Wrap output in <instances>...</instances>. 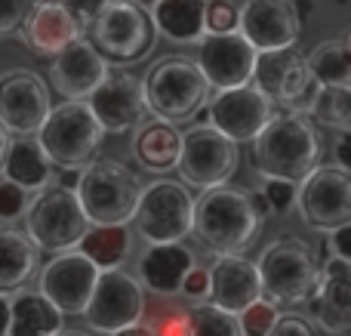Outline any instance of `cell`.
<instances>
[{
  "instance_id": "31",
  "label": "cell",
  "mask_w": 351,
  "mask_h": 336,
  "mask_svg": "<svg viewBox=\"0 0 351 336\" xmlns=\"http://www.w3.org/2000/svg\"><path fill=\"white\" fill-rule=\"evenodd\" d=\"M317 90H321V86L315 84V77H311L308 68H305V56H299V59L290 65V71H287L274 105H280L284 111H293V115H308Z\"/></svg>"
},
{
  "instance_id": "18",
  "label": "cell",
  "mask_w": 351,
  "mask_h": 336,
  "mask_svg": "<svg viewBox=\"0 0 351 336\" xmlns=\"http://www.w3.org/2000/svg\"><path fill=\"white\" fill-rule=\"evenodd\" d=\"M86 108L105 133H130L145 117L139 80L127 71H108V77L90 93Z\"/></svg>"
},
{
  "instance_id": "21",
  "label": "cell",
  "mask_w": 351,
  "mask_h": 336,
  "mask_svg": "<svg viewBox=\"0 0 351 336\" xmlns=\"http://www.w3.org/2000/svg\"><path fill=\"white\" fill-rule=\"evenodd\" d=\"M206 275H210V296H206V302H213L222 312L241 315L250 302L262 300V287H259V275H256L253 259L219 256L206 269Z\"/></svg>"
},
{
  "instance_id": "27",
  "label": "cell",
  "mask_w": 351,
  "mask_h": 336,
  "mask_svg": "<svg viewBox=\"0 0 351 336\" xmlns=\"http://www.w3.org/2000/svg\"><path fill=\"white\" fill-rule=\"evenodd\" d=\"M62 327V315L37 290H16L10 300V327L6 336H56Z\"/></svg>"
},
{
  "instance_id": "51",
  "label": "cell",
  "mask_w": 351,
  "mask_h": 336,
  "mask_svg": "<svg viewBox=\"0 0 351 336\" xmlns=\"http://www.w3.org/2000/svg\"><path fill=\"white\" fill-rule=\"evenodd\" d=\"M123 3H136V6H142V10H148L154 0H123Z\"/></svg>"
},
{
  "instance_id": "23",
  "label": "cell",
  "mask_w": 351,
  "mask_h": 336,
  "mask_svg": "<svg viewBox=\"0 0 351 336\" xmlns=\"http://www.w3.org/2000/svg\"><path fill=\"white\" fill-rule=\"evenodd\" d=\"M53 173L56 167L49 164V158L43 154L40 142L34 136H12L10 148L3 154V164H0V179L25 189L28 195H37L47 185H53Z\"/></svg>"
},
{
  "instance_id": "1",
  "label": "cell",
  "mask_w": 351,
  "mask_h": 336,
  "mask_svg": "<svg viewBox=\"0 0 351 336\" xmlns=\"http://www.w3.org/2000/svg\"><path fill=\"white\" fill-rule=\"evenodd\" d=\"M262 219L250 204V191L234 185L200 191L191 213V235L216 256H243L256 244Z\"/></svg>"
},
{
  "instance_id": "49",
  "label": "cell",
  "mask_w": 351,
  "mask_h": 336,
  "mask_svg": "<svg viewBox=\"0 0 351 336\" xmlns=\"http://www.w3.org/2000/svg\"><path fill=\"white\" fill-rule=\"evenodd\" d=\"M111 336H152V331H148V324H130V327H123V331H117V333H111Z\"/></svg>"
},
{
  "instance_id": "14",
  "label": "cell",
  "mask_w": 351,
  "mask_h": 336,
  "mask_svg": "<svg viewBox=\"0 0 351 336\" xmlns=\"http://www.w3.org/2000/svg\"><path fill=\"white\" fill-rule=\"evenodd\" d=\"M274 105L271 99H265L253 84L234 86V90L213 93L206 102V121L213 130H219L222 136H228L231 142H247L256 139L262 127L271 121Z\"/></svg>"
},
{
  "instance_id": "2",
  "label": "cell",
  "mask_w": 351,
  "mask_h": 336,
  "mask_svg": "<svg viewBox=\"0 0 351 336\" xmlns=\"http://www.w3.org/2000/svg\"><path fill=\"white\" fill-rule=\"evenodd\" d=\"M321 160V139L305 115L274 111L253 139V170L262 179L299 185Z\"/></svg>"
},
{
  "instance_id": "44",
  "label": "cell",
  "mask_w": 351,
  "mask_h": 336,
  "mask_svg": "<svg viewBox=\"0 0 351 336\" xmlns=\"http://www.w3.org/2000/svg\"><path fill=\"white\" fill-rule=\"evenodd\" d=\"M348 241H351V226H339L330 232V244H327V253L339 263H348L351 265V250H348Z\"/></svg>"
},
{
  "instance_id": "19",
  "label": "cell",
  "mask_w": 351,
  "mask_h": 336,
  "mask_svg": "<svg viewBox=\"0 0 351 336\" xmlns=\"http://www.w3.org/2000/svg\"><path fill=\"white\" fill-rule=\"evenodd\" d=\"M111 65L102 59L90 37H77L49 62V80L68 102H86L90 93L108 77Z\"/></svg>"
},
{
  "instance_id": "43",
  "label": "cell",
  "mask_w": 351,
  "mask_h": 336,
  "mask_svg": "<svg viewBox=\"0 0 351 336\" xmlns=\"http://www.w3.org/2000/svg\"><path fill=\"white\" fill-rule=\"evenodd\" d=\"M268 336H321V333H317L305 318H299V315H284V318L274 321V327Z\"/></svg>"
},
{
  "instance_id": "33",
  "label": "cell",
  "mask_w": 351,
  "mask_h": 336,
  "mask_svg": "<svg viewBox=\"0 0 351 336\" xmlns=\"http://www.w3.org/2000/svg\"><path fill=\"white\" fill-rule=\"evenodd\" d=\"M299 56H302V53H293V49L259 53V56H256V68H253V80H250V84H253L265 99H271V105H274L280 84H284L287 71H290V65L299 59Z\"/></svg>"
},
{
  "instance_id": "4",
  "label": "cell",
  "mask_w": 351,
  "mask_h": 336,
  "mask_svg": "<svg viewBox=\"0 0 351 336\" xmlns=\"http://www.w3.org/2000/svg\"><path fill=\"white\" fill-rule=\"evenodd\" d=\"M139 191L142 185L130 167L96 158L80 170L74 197L90 226H127L136 213Z\"/></svg>"
},
{
  "instance_id": "16",
  "label": "cell",
  "mask_w": 351,
  "mask_h": 336,
  "mask_svg": "<svg viewBox=\"0 0 351 336\" xmlns=\"http://www.w3.org/2000/svg\"><path fill=\"white\" fill-rule=\"evenodd\" d=\"M237 34L256 53L293 49L299 37V16L290 0H243L237 10Z\"/></svg>"
},
{
  "instance_id": "40",
  "label": "cell",
  "mask_w": 351,
  "mask_h": 336,
  "mask_svg": "<svg viewBox=\"0 0 351 336\" xmlns=\"http://www.w3.org/2000/svg\"><path fill=\"white\" fill-rule=\"evenodd\" d=\"M31 6H34V0H0V37L16 34L19 25L31 12Z\"/></svg>"
},
{
  "instance_id": "47",
  "label": "cell",
  "mask_w": 351,
  "mask_h": 336,
  "mask_svg": "<svg viewBox=\"0 0 351 336\" xmlns=\"http://www.w3.org/2000/svg\"><path fill=\"white\" fill-rule=\"evenodd\" d=\"M250 204H253V210H256V216H259L262 222L268 219V216H271V210H268V204H265V197L259 195V191H253V195H250Z\"/></svg>"
},
{
  "instance_id": "50",
  "label": "cell",
  "mask_w": 351,
  "mask_h": 336,
  "mask_svg": "<svg viewBox=\"0 0 351 336\" xmlns=\"http://www.w3.org/2000/svg\"><path fill=\"white\" fill-rule=\"evenodd\" d=\"M10 139H12V136L6 133V127L0 123V164H3V154H6V148H10Z\"/></svg>"
},
{
  "instance_id": "29",
  "label": "cell",
  "mask_w": 351,
  "mask_h": 336,
  "mask_svg": "<svg viewBox=\"0 0 351 336\" xmlns=\"http://www.w3.org/2000/svg\"><path fill=\"white\" fill-rule=\"evenodd\" d=\"M74 250L86 256L99 272L121 269L133 250V235L127 226H90Z\"/></svg>"
},
{
  "instance_id": "35",
  "label": "cell",
  "mask_w": 351,
  "mask_h": 336,
  "mask_svg": "<svg viewBox=\"0 0 351 336\" xmlns=\"http://www.w3.org/2000/svg\"><path fill=\"white\" fill-rule=\"evenodd\" d=\"M278 318V306H271L268 300H256L237 315V324H241L243 336H268Z\"/></svg>"
},
{
  "instance_id": "28",
  "label": "cell",
  "mask_w": 351,
  "mask_h": 336,
  "mask_svg": "<svg viewBox=\"0 0 351 336\" xmlns=\"http://www.w3.org/2000/svg\"><path fill=\"white\" fill-rule=\"evenodd\" d=\"M179 152H182V133L173 123H164V121H152L148 127H142L139 136L133 139L136 160L152 173L176 170Z\"/></svg>"
},
{
  "instance_id": "42",
  "label": "cell",
  "mask_w": 351,
  "mask_h": 336,
  "mask_svg": "<svg viewBox=\"0 0 351 336\" xmlns=\"http://www.w3.org/2000/svg\"><path fill=\"white\" fill-rule=\"evenodd\" d=\"M179 293H182V296H188V300L206 302V296H210V275H206L204 265H191V272H188V275L182 278Z\"/></svg>"
},
{
  "instance_id": "46",
  "label": "cell",
  "mask_w": 351,
  "mask_h": 336,
  "mask_svg": "<svg viewBox=\"0 0 351 336\" xmlns=\"http://www.w3.org/2000/svg\"><path fill=\"white\" fill-rule=\"evenodd\" d=\"M336 167H339V170H348V167H351L348 133H339V139H336Z\"/></svg>"
},
{
  "instance_id": "32",
  "label": "cell",
  "mask_w": 351,
  "mask_h": 336,
  "mask_svg": "<svg viewBox=\"0 0 351 336\" xmlns=\"http://www.w3.org/2000/svg\"><path fill=\"white\" fill-rule=\"evenodd\" d=\"M308 115L315 117L321 127H330L336 133H348L351 130V93L348 86H321L311 102Z\"/></svg>"
},
{
  "instance_id": "11",
  "label": "cell",
  "mask_w": 351,
  "mask_h": 336,
  "mask_svg": "<svg viewBox=\"0 0 351 336\" xmlns=\"http://www.w3.org/2000/svg\"><path fill=\"white\" fill-rule=\"evenodd\" d=\"M296 207L302 222L315 232L351 226V173L336 164L315 167L296 185Z\"/></svg>"
},
{
  "instance_id": "36",
  "label": "cell",
  "mask_w": 351,
  "mask_h": 336,
  "mask_svg": "<svg viewBox=\"0 0 351 336\" xmlns=\"http://www.w3.org/2000/svg\"><path fill=\"white\" fill-rule=\"evenodd\" d=\"M28 207H31L28 191L12 185V182H6V179H0V222H3V226H12V222L25 219Z\"/></svg>"
},
{
  "instance_id": "12",
  "label": "cell",
  "mask_w": 351,
  "mask_h": 336,
  "mask_svg": "<svg viewBox=\"0 0 351 336\" xmlns=\"http://www.w3.org/2000/svg\"><path fill=\"white\" fill-rule=\"evenodd\" d=\"M145 315L142 284L121 269L99 272V281L84 309V321L96 333H117L130 324H139Z\"/></svg>"
},
{
  "instance_id": "7",
  "label": "cell",
  "mask_w": 351,
  "mask_h": 336,
  "mask_svg": "<svg viewBox=\"0 0 351 336\" xmlns=\"http://www.w3.org/2000/svg\"><path fill=\"white\" fill-rule=\"evenodd\" d=\"M84 210H80L74 191L47 185L43 191L31 195V207L25 213V235L40 253H65L74 250L77 241L86 235Z\"/></svg>"
},
{
  "instance_id": "39",
  "label": "cell",
  "mask_w": 351,
  "mask_h": 336,
  "mask_svg": "<svg viewBox=\"0 0 351 336\" xmlns=\"http://www.w3.org/2000/svg\"><path fill=\"white\" fill-rule=\"evenodd\" d=\"M148 331L152 336H191V318L182 309H170V312H160L148 321Z\"/></svg>"
},
{
  "instance_id": "52",
  "label": "cell",
  "mask_w": 351,
  "mask_h": 336,
  "mask_svg": "<svg viewBox=\"0 0 351 336\" xmlns=\"http://www.w3.org/2000/svg\"><path fill=\"white\" fill-rule=\"evenodd\" d=\"M56 336H86V333H80V331H59Z\"/></svg>"
},
{
  "instance_id": "37",
  "label": "cell",
  "mask_w": 351,
  "mask_h": 336,
  "mask_svg": "<svg viewBox=\"0 0 351 336\" xmlns=\"http://www.w3.org/2000/svg\"><path fill=\"white\" fill-rule=\"evenodd\" d=\"M206 34H228L237 31V6L231 0H206Z\"/></svg>"
},
{
  "instance_id": "34",
  "label": "cell",
  "mask_w": 351,
  "mask_h": 336,
  "mask_svg": "<svg viewBox=\"0 0 351 336\" xmlns=\"http://www.w3.org/2000/svg\"><path fill=\"white\" fill-rule=\"evenodd\" d=\"M188 318H191V336H243L237 315L222 312L213 302H200L194 312H188Z\"/></svg>"
},
{
  "instance_id": "22",
  "label": "cell",
  "mask_w": 351,
  "mask_h": 336,
  "mask_svg": "<svg viewBox=\"0 0 351 336\" xmlns=\"http://www.w3.org/2000/svg\"><path fill=\"white\" fill-rule=\"evenodd\" d=\"M19 34H22L25 47L37 49L43 56H56L71 40L84 37V31L68 16V10L62 3H34L31 12L25 16V22L19 25Z\"/></svg>"
},
{
  "instance_id": "25",
  "label": "cell",
  "mask_w": 351,
  "mask_h": 336,
  "mask_svg": "<svg viewBox=\"0 0 351 336\" xmlns=\"http://www.w3.org/2000/svg\"><path fill=\"white\" fill-rule=\"evenodd\" d=\"M206 0H154L148 19L154 34L173 43H200L206 37Z\"/></svg>"
},
{
  "instance_id": "5",
  "label": "cell",
  "mask_w": 351,
  "mask_h": 336,
  "mask_svg": "<svg viewBox=\"0 0 351 336\" xmlns=\"http://www.w3.org/2000/svg\"><path fill=\"white\" fill-rule=\"evenodd\" d=\"M34 139L40 142L43 154L49 158V164L56 170H62V167L84 170L90 160H96L105 130L96 123L86 102H62L56 108H49Z\"/></svg>"
},
{
  "instance_id": "8",
  "label": "cell",
  "mask_w": 351,
  "mask_h": 336,
  "mask_svg": "<svg viewBox=\"0 0 351 336\" xmlns=\"http://www.w3.org/2000/svg\"><path fill=\"white\" fill-rule=\"evenodd\" d=\"M194 197L176 179H154L139 191L133 226L148 244H179L191 235Z\"/></svg>"
},
{
  "instance_id": "38",
  "label": "cell",
  "mask_w": 351,
  "mask_h": 336,
  "mask_svg": "<svg viewBox=\"0 0 351 336\" xmlns=\"http://www.w3.org/2000/svg\"><path fill=\"white\" fill-rule=\"evenodd\" d=\"M259 195L265 197V204H268L271 213H287V210L296 207V185L284 182V179H265V185H262Z\"/></svg>"
},
{
  "instance_id": "17",
  "label": "cell",
  "mask_w": 351,
  "mask_h": 336,
  "mask_svg": "<svg viewBox=\"0 0 351 336\" xmlns=\"http://www.w3.org/2000/svg\"><path fill=\"white\" fill-rule=\"evenodd\" d=\"M256 49L243 40L237 31L228 34H206L200 40L197 68L204 80L210 84L213 93L234 90V86H247L253 80L256 68Z\"/></svg>"
},
{
  "instance_id": "13",
  "label": "cell",
  "mask_w": 351,
  "mask_h": 336,
  "mask_svg": "<svg viewBox=\"0 0 351 336\" xmlns=\"http://www.w3.org/2000/svg\"><path fill=\"white\" fill-rule=\"evenodd\" d=\"M49 108V90L40 74L28 68L0 74V123L10 136H34Z\"/></svg>"
},
{
  "instance_id": "48",
  "label": "cell",
  "mask_w": 351,
  "mask_h": 336,
  "mask_svg": "<svg viewBox=\"0 0 351 336\" xmlns=\"http://www.w3.org/2000/svg\"><path fill=\"white\" fill-rule=\"evenodd\" d=\"M6 327H10V296L0 293V336H6Z\"/></svg>"
},
{
  "instance_id": "41",
  "label": "cell",
  "mask_w": 351,
  "mask_h": 336,
  "mask_svg": "<svg viewBox=\"0 0 351 336\" xmlns=\"http://www.w3.org/2000/svg\"><path fill=\"white\" fill-rule=\"evenodd\" d=\"M62 6L68 10V16L80 25V31L93 28V22L99 19V12L108 6V0H59Z\"/></svg>"
},
{
  "instance_id": "9",
  "label": "cell",
  "mask_w": 351,
  "mask_h": 336,
  "mask_svg": "<svg viewBox=\"0 0 351 336\" xmlns=\"http://www.w3.org/2000/svg\"><path fill=\"white\" fill-rule=\"evenodd\" d=\"M93 47L102 53V59L114 65H133L145 59L154 47V25L148 10L123 0H108L99 19L93 22Z\"/></svg>"
},
{
  "instance_id": "24",
  "label": "cell",
  "mask_w": 351,
  "mask_h": 336,
  "mask_svg": "<svg viewBox=\"0 0 351 336\" xmlns=\"http://www.w3.org/2000/svg\"><path fill=\"white\" fill-rule=\"evenodd\" d=\"M194 253L185 244H148V250L139 259V281L145 284L152 293L173 296L179 293L182 278L191 272Z\"/></svg>"
},
{
  "instance_id": "15",
  "label": "cell",
  "mask_w": 351,
  "mask_h": 336,
  "mask_svg": "<svg viewBox=\"0 0 351 336\" xmlns=\"http://www.w3.org/2000/svg\"><path fill=\"white\" fill-rule=\"evenodd\" d=\"M99 281V269L77 250L56 253L40 272V290L37 293L47 296L56 306L59 315H84L90 293Z\"/></svg>"
},
{
  "instance_id": "45",
  "label": "cell",
  "mask_w": 351,
  "mask_h": 336,
  "mask_svg": "<svg viewBox=\"0 0 351 336\" xmlns=\"http://www.w3.org/2000/svg\"><path fill=\"white\" fill-rule=\"evenodd\" d=\"M77 179H80V170H71V167H62V170L53 173L56 189H65V191H74V189H77Z\"/></svg>"
},
{
  "instance_id": "30",
  "label": "cell",
  "mask_w": 351,
  "mask_h": 336,
  "mask_svg": "<svg viewBox=\"0 0 351 336\" xmlns=\"http://www.w3.org/2000/svg\"><path fill=\"white\" fill-rule=\"evenodd\" d=\"M305 68L317 86H351V47L348 37L324 40L305 56Z\"/></svg>"
},
{
  "instance_id": "3",
  "label": "cell",
  "mask_w": 351,
  "mask_h": 336,
  "mask_svg": "<svg viewBox=\"0 0 351 336\" xmlns=\"http://www.w3.org/2000/svg\"><path fill=\"white\" fill-rule=\"evenodd\" d=\"M142 102L164 123H188L194 115L206 108L213 90L204 80L197 62L188 56H164L148 68L142 80Z\"/></svg>"
},
{
  "instance_id": "26",
  "label": "cell",
  "mask_w": 351,
  "mask_h": 336,
  "mask_svg": "<svg viewBox=\"0 0 351 336\" xmlns=\"http://www.w3.org/2000/svg\"><path fill=\"white\" fill-rule=\"evenodd\" d=\"M40 272V250L25 232L0 226V293H16Z\"/></svg>"
},
{
  "instance_id": "10",
  "label": "cell",
  "mask_w": 351,
  "mask_h": 336,
  "mask_svg": "<svg viewBox=\"0 0 351 336\" xmlns=\"http://www.w3.org/2000/svg\"><path fill=\"white\" fill-rule=\"evenodd\" d=\"M237 142L213 130L210 123H197L188 133H182L179 152V176L185 185H194L200 191L228 185V179L237 173Z\"/></svg>"
},
{
  "instance_id": "20",
  "label": "cell",
  "mask_w": 351,
  "mask_h": 336,
  "mask_svg": "<svg viewBox=\"0 0 351 336\" xmlns=\"http://www.w3.org/2000/svg\"><path fill=\"white\" fill-rule=\"evenodd\" d=\"M305 302H308L311 321L324 333L346 336L351 331V265L330 256L317 269V284Z\"/></svg>"
},
{
  "instance_id": "6",
  "label": "cell",
  "mask_w": 351,
  "mask_h": 336,
  "mask_svg": "<svg viewBox=\"0 0 351 336\" xmlns=\"http://www.w3.org/2000/svg\"><path fill=\"white\" fill-rule=\"evenodd\" d=\"M317 269L321 265L305 241H274L256 259L262 300H268L271 306H302L317 284Z\"/></svg>"
}]
</instances>
